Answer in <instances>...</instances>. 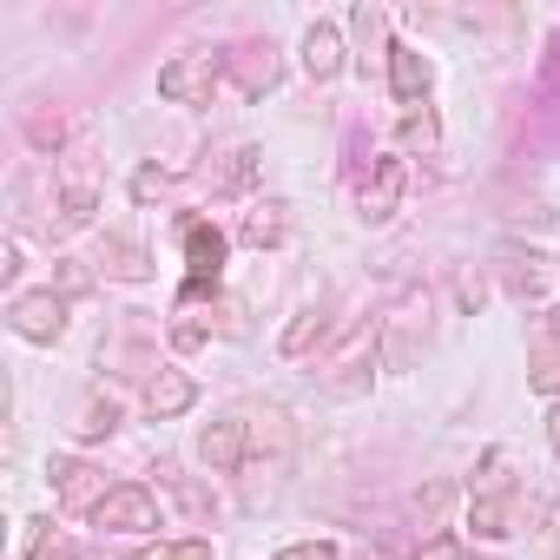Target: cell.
I'll return each instance as SVG.
<instances>
[{
  "label": "cell",
  "mask_w": 560,
  "mask_h": 560,
  "mask_svg": "<svg viewBox=\"0 0 560 560\" xmlns=\"http://www.w3.org/2000/svg\"><path fill=\"white\" fill-rule=\"evenodd\" d=\"M514 501H521V488H514V475H508V448H488V462H481V475H475V488H468V527L481 534V540H508L521 521H514Z\"/></svg>",
  "instance_id": "cell-1"
},
{
  "label": "cell",
  "mask_w": 560,
  "mask_h": 560,
  "mask_svg": "<svg viewBox=\"0 0 560 560\" xmlns=\"http://www.w3.org/2000/svg\"><path fill=\"white\" fill-rule=\"evenodd\" d=\"M376 357H383V324H363V330H350V343L317 370L324 376V396H363L370 389V370H376Z\"/></svg>",
  "instance_id": "cell-2"
},
{
  "label": "cell",
  "mask_w": 560,
  "mask_h": 560,
  "mask_svg": "<svg viewBox=\"0 0 560 560\" xmlns=\"http://www.w3.org/2000/svg\"><path fill=\"white\" fill-rule=\"evenodd\" d=\"M224 231L218 224H205V218H191L185 224V291H178V311H191L205 291H218V277H224Z\"/></svg>",
  "instance_id": "cell-3"
},
{
  "label": "cell",
  "mask_w": 560,
  "mask_h": 560,
  "mask_svg": "<svg viewBox=\"0 0 560 560\" xmlns=\"http://www.w3.org/2000/svg\"><path fill=\"white\" fill-rule=\"evenodd\" d=\"M218 73H224V60H211V54H178V60L159 67V93H165L172 106H211Z\"/></svg>",
  "instance_id": "cell-4"
},
{
  "label": "cell",
  "mask_w": 560,
  "mask_h": 560,
  "mask_svg": "<svg viewBox=\"0 0 560 560\" xmlns=\"http://www.w3.org/2000/svg\"><path fill=\"white\" fill-rule=\"evenodd\" d=\"M8 324H14V337H27V343H60V330H67V298H60V291H21V298L8 304Z\"/></svg>",
  "instance_id": "cell-5"
},
{
  "label": "cell",
  "mask_w": 560,
  "mask_h": 560,
  "mask_svg": "<svg viewBox=\"0 0 560 560\" xmlns=\"http://www.w3.org/2000/svg\"><path fill=\"white\" fill-rule=\"evenodd\" d=\"M244 455H250V422H244V416H218V422L198 429V462H205L211 475H237Z\"/></svg>",
  "instance_id": "cell-6"
},
{
  "label": "cell",
  "mask_w": 560,
  "mask_h": 560,
  "mask_svg": "<svg viewBox=\"0 0 560 560\" xmlns=\"http://www.w3.org/2000/svg\"><path fill=\"white\" fill-rule=\"evenodd\" d=\"M494 264H501V277H508V291H514V298H534V304H547V298H553V270H547V257H540V250L501 244V250H494Z\"/></svg>",
  "instance_id": "cell-7"
},
{
  "label": "cell",
  "mask_w": 560,
  "mask_h": 560,
  "mask_svg": "<svg viewBox=\"0 0 560 560\" xmlns=\"http://www.w3.org/2000/svg\"><path fill=\"white\" fill-rule=\"evenodd\" d=\"M54 494H60V508H73V514H100V501L113 494L106 488V475L93 468V462H54Z\"/></svg>",
  "instance_id": "cell-8"
},
{
  "label": "cell",
  "mask_w": 560,
  "mask_h": 560,
  "mask_svg": "<svg viewBox=\"0 0 560 560\" xmlns=\"http://www.w3.org/2000/svg\"><path fill=\"white\" fill-rule=\"evenodd\" d=\"M100 527H113V534H139V527H159V501H152V488H113L106 501H100V514H93Z\"/></svg>",
  "instance_id": "cell-9"
},
{
  "label": "cell",
  "mask_w": 560,
  "mask_h": 560,
  "mask_svg": "<svg viewBox=\"0 0 560 560\" xmlns=\"http://www.w3.org/2000/svg\"><path fill=\"white\" fill-rule=\"evenodd\" d=\"M402 185H409V165H402V159H376V172L363 178V218H370V224L396 218V205H402Z\"/></svg>",
  "instance_id": "cell-10"
},
{
  "label": "cell",
  "mask_w": 560,
  "mask_h": 560,
  "mask_svg": "<svg viewBox=\"0 0 560 560\" xmlns=\"http://www.w3.org/2000/svg\"><path fill=\"white\" fill-rule=\"evenodd\" d=\"M429 86H435V67H429L416 47H389V93H396L402 106H422Z\"/></svg>",
  "instance_id": "cell-11"
},
{
  "label": "cell",
  "mask_w": 560,
  "mask_h": 560,
  "mask_svg": "<svg viewBox=\"0 0 560 560\" xmlns=\"http://www.w3.org/2000/svg\"><path fill=\"white\" fill-rule=\"evenodd\" d=\"M198 402V383L185 376V370H159L152 383H145V416L152 422H172V416H185Z\"/></svg>",
  "instance_id": "cell-12"
},
{
  "label": "cell",
  "mask_w": 560,
  "mask_h": 560,
  "mask_svg": "<svg viewBox=\"0 0 560 560\" xmlns=\"http://www.w3.org/2000/svg\"><path fill=\"white\" fill-rule=\"evenodd\" d=\"M224 73L244 86V93H270L277 86V47L264 40V47H231L224 54Z\"/></svg>",
  "instance_id": "cell-13"
},
{
  "label": "cell",
  "mask_w": 560,
  "mask_h": 560,
  "mask_svg": "<svg viewBox=\"0 0 560 560\" xmlns=\"http://www.w3.org/2000/svg\"><path fill=\"white\" fill-rule=\"evenodd\" d=\"M304 67H311V80H337V73H343V34H337L330 21H317V27L304 34Z\"/></svg>",
  "instance_id": "cell-14"
},
{
  "label": "cell",
  "mask_w": 560,
  "mask_h": 560,
  "mask_svg": "<svg viewBox=\"0 0 560 560\" xmlns=\"http://www.w3.org/2000/svg\"><path fill=\"white\" fill-rule=\"evenodd\" d=\"M330 337V311L324 304H311V311H298L291 324H284V337H277V350H284V357H311L317 343Z\"/></svg>",
  "instance_id": "cell-15"
},
{
  "label": "cell",
  "mask_w": 560,
  "mask_h": 560,
  "mask_svg": "<svg viewBox=\"0 0 560 560\" xmlns=\"http://www.w3.org/2000/svg\"><path fill=\"white\" fill-rule=\"evenodd\" d=\"M284 237H291V205L270 198V205H257V211L244 218V244H250V250H277Z\"/></svg>",
  "instance_id": "cell-16"
},
{
  "label": "cell",
  "mask_w": 560,
  "mask_h": 560,
  "mask_svg": "<svg viewBox=\"0 0 560 560\" xmlns=\"http://www.w3.org/2000/svg\"><path fill=\"white\" fill-rule=\"evenodd\" d=\"M106 277H119V284H145V277H152V257L139 250V244H126V237H106Z\"/></svg>",
  "instance_id": "cell-17"
},
{
  "label": "cell",
  "mask_w": 560,
  "mask_h": 560,
  "mask_svg": "<svg viewBox=\"0 0 560 560\" xmlns=\"http://www.w3.org/2000/svg\"><path fill=\"white\" fill-rule=\"evenodd\" d=\"M455 494H462L455 481H429V488L416 494V521H422L429 534H442V521H448V508H455Z\"/></svg>",
  "instance_id": "cell-18"
},
{
  "label": "cell",
  "mask_w": 560,
  "mask_h": 560,
  "mask_svg": "<svg viewBox=\"0 0 560 560\" xmlns=\"http://www.w3.org/2000/svg\"><path fill=\"white\" fill-rule=\"evenodd\" d=\"M93 211H100L93 185H67V198H60V231H80V224H93Z\"/></svg>",
  "instance_id": "cell-19"
},
{
  "label": "cell",
  "mask_w": 560,
  "mask_h": 560,
  "mask_svg": "<svg viewBox=\"0 0 560 560\" xmlns=\"http://www.w3.org/2000/svg\"><path fill=\"white\" fill-rule=\"evenodd\" d=\"M73 429H80L86 442H100V435H113V429H119V409H113V402H100V396H86V409H80V422H73Z\"/></svg>",
  "instance_id": "cell-20"
},
{
  "label": "cell",
  "mask_w": 560,
  "mask_h": 560,
  "mask_svg": "<svg viewBox=\"0 0 560 560\" xmlns=\"http://www.w3.org/2000/svg\"><path fill=\"white\" fill-rule=\"evenodd\" d=\"M244 422H250V416H244ZM250 442H257V448H264V442H270V448H284V442H291V422H284V409H264V416L250 422Z\"/></svg>",
  "instance_id": "cell-21"
},
{
  "label": "cell",
  "mask_w": 560,
  "mask_h": 560,
  "mask_svg": "<svg viewBox=\"0 0 560 560\" xmlns=\"http://www.w3.org/2000/svg\"><path fill=\"white\" fill-rule=\"evenodd\" d=\"M350 34L363 40V60H370V47H383V8H357L350 14Z\"/></svg>",
  "instance_id": "cell-22"
},
{
  "label": "cell",
  "mask_w": 560,
  "mask_h": 560,
  "mask_svg": "<svg viewBox=\"0 0 560 560\" xmlns=\"http://www.w3.org/2000/svg\"><path fill=\"white\" fill-rule=\"evenodd\" d=\"M402 145H422V152L435 145V113H429V106H422V113H416V106L402 113Z\"/></svg>",
  "instance_id": "cell-23"
},
{
  "label": "cell",
  "mask_w": 560,
  "mask_h": 560,
  "mask_svg": "<svg viewBox=\"0 0 560 560\" xmlns=\"http://www.w3.org/2000/svg\"><path fill=\"white\" fill-rule=\"evenodd\" d=\"M27 560H73V540H67V534H54V527H40Z\"/></svg>",
  "instance_id": "cell-24"
},
{
  "label": "cell",
  "mask_w": 560,
  "mask_h": 560,
  "mask_svg": "<svg viewBox=\"0 0 560 560\" xmlns=\"http://www.w3.org/2000/svg\"><path fill=\"white\" fill-rule=\"evenodd\" d=\"M270 560H337V547H330V540H298V547H284V553H270Z\"/></svg>",
  "instance_id": "cell-25"
},
{
  "label": "cell",
  "mask_w": 560,
  "mask_h": 560,
  "mask_svg": "<svg viewBox=\"0 0 560 560\" xmlns=\"http://www.w3.org/2000/svg\"><path fill=\"white\" fill-rule=\"evenodd\" d=\"M231 159H237V165H231V172H224V185H231V191H237V185H250V172H257V145H237V152H231Z\"/></svg>",
  "instance_id": "cell-26"
},
{
  "label": "cell",
  "mask_w": 560,
  "mask_h": 560,
  "mask_svg": "<svg viewBox=\"0 0 560 560\" xmlns=\"http://www.w3.org/2000/svg\"><path fill=\"white\" fill-rule=\"evenodd\" d=\"M455 298H462L468 311H481V298H488V284H481V277H475V270H462V277H455Z\"/></svg>",
  "instance_id": "cell-27"
},
{
  "label": "cell",
  "mask_w": 560,
  "mask_h": 560,
  "mask_svg": "<svg viewBox=\"0 0 560 560\" xmlns=\"http://www.w3.org/2000/svg\"><path fill=\"white\" fill-rule=\"evenodd\" d=\"M21 277V244H0V284H14Z\"/></svg>",
  "instance_id": "cell-28"
},
{
  "label": "cell",
  "mask_w": 560,
  "mask_h": 560,
  "mask_svg": "<svg viewBox=\"0 0 560 560\" xmlns=\"http://www.w3.org/2000/svg\"><path fill=\"white\" fill-rule=\"evenodd\" d=\"M172 553H178V560H218L211 540H172Z\"/></svg>",
  "instance_id": "cell-29"
},
{
  "label": "cell",
  "mask_w": 560,
  "mask_h": 560,
  "mask_svg": "<svg viewBox=\"0 0 560 560\" xmlns=\"http://www.w3.org/2000/svg\"><path fill=\"white\" fill-rule=\"evenodd\" d=\"M422 560H468V547H455V540H429Z\"/></svg>",
  "instance_id": "cell-30"
},
{
  "label": "cell",
  "mask_w": 560,
  "mask_h": 560,
  "mask_svg": "<svg viewBox=\"0 0 560 560\" xmlns=\"http://www.w3.org/2000/svg\"><path fill=\"white\" fill-rule=\"evenodd\" d=\"M132 191H139V198H159V191H165V172H139Z\"/></svg>",
  "instance_id": "cell-31"
},
{
  "label": "cell",
  "mask_w": 560,
  "mask_h": 560,
  "mask_svg": "<svg viewBox=\"0 0 560 560\" xmlns=\"http://www.w3.org/2000/svg\"><path fill=\"white\" fill-rule=\"evenodd\" d=\"M60 284H67V291H86V270H80L73 257H60Z\"/></svg>",
  "instance_id": "cell-32"
},
{
  "label": "cell",
  "mask_w": 560,
  "mask_h": 560,
  "mask_svg": "<svg viewBox=\"0 0 560 560\" xmlns=\"http://www.w3.org/2000/svg\"><path fill=\"white\" fill-rule=\"evenodd\" d=\"M132 560H178L172 547H145V553H132Z\"/></svg>",
  "instance_id": "cell-33"
},
{
  "label": "cell",
  "mask_w": 560,
  "mask_h": 560,
  "mask_svg": "<svg viewBox=\"0 0 560 560\" xmlns=\"http://www.w3.org/2000/svg\"><path fill=\"white\" fill-rule=\"evenodd\" d=\"M547 442H553V455H560V409L547 416Z\"/></svg>",
  "instance_id": "cell-34"
},
{
  "label": "cell",
  "mask_w": 560,
  "mask_h": 560,
  "mask_svg": "<svg viewBox=\"0 0 560 560\" xmlns=\"http://www.w3.org/2000/svg\"><path fill=\"white\" fill-rule=\"evenodd\" d=\"M540 560H560V534H553V540H547V553H540Z\"/></svg>",
  "instance_id": "cell-35"
},
{
  "label": "cell",
  "mask_w": 560,
  "mask_h": 560,
  "mask_svg": "<svg viewBox=\"0 0 560 560\" xmlns=\"http://www.w3.org/2000/svg\"><path fill=\"white\" fill-rule=\"evenodd\" d=\"M370 560H396V553H370Z\"/></svg>",
  "instance_id": "cell-36"
}]
</instances>
